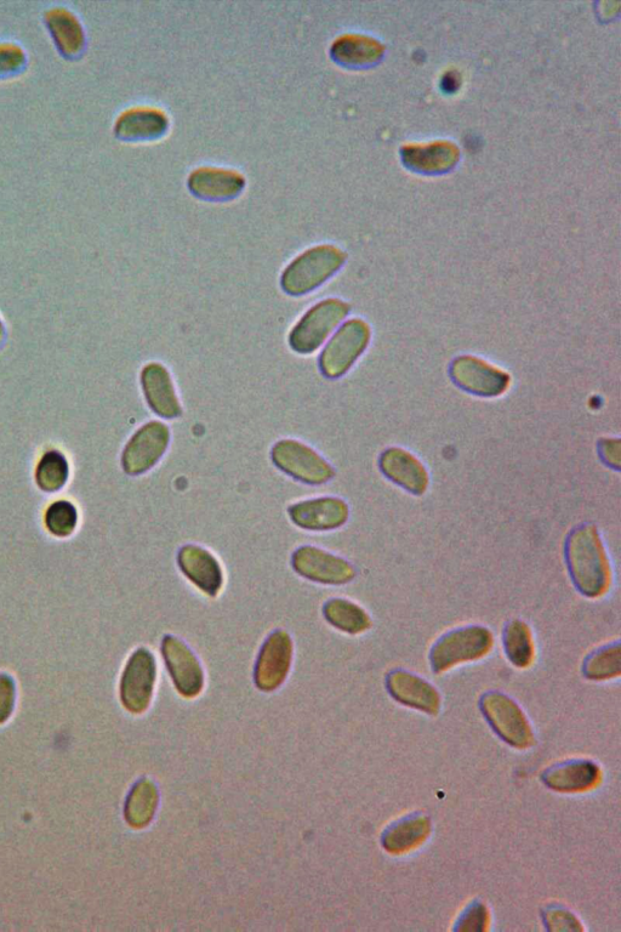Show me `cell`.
<instances>
[{
	"label": "cell",
	"mask_w": 621,
	"mask_h": 932,
	"mask_svg": "<svg viewBox=\"0 0 621 932\" xmlns=\"http://www.w3.org/2000/svg\"><path fill=\"white\" fill-rule=\"evenodd\" d=\"M491 914L488 907L480 900H474L460 912L453 925V931L483 932L489 929Z\"/></svg>",
	"instance_id": "cell-30"
},
{
	"label": "cell",
	"mask_w": 621,
	"mask_h": 932,
	"mask_svg": "<svg viewBox=\"0 0 621 932\" xmlns=\"http://www.w3.org/2000/svg\"><path fill=\"white\" fill-rule=\"evenodd\" d=\"M504 650L512 666L526 669L535 659V642L531 627L521 619H514L504 630Z\"/></svg>",
	"instance_id": "cell-24"
},
{
	"label": "cell",
	"mask_w": 621,
	"mask_h": 932,
	"mask_svg": "<svg viewBox=\"0 0 621 932\" xmlns=\"http://www.w3.org/2000/svg\"><path fill=\"white\" fill-rule=\"evenodd\" d=\"M349 314V305L338 299L323 300L306 312L290 333L289 343L299 354H312Z\"/></svg>",
	"instance_id": "cell-5"
},
{
	"label": "cell",
	"mask_w": 621,
	"mask_h": 932,
	"mask_svg": "<svg viewBox=\"0 0 621 932\" xmlns=\"http://www.w3.org/2000/svg\"><path fill=\"white\" fill-rule=\"evenodd\" d=\"M156 659L147 649L136 650L125 666L121 681L123 706L142 713L150 706L156 683Z\"/></svg>",
	"instance_id": "cell-8"
},
{
	"label": "cell",
	"mask_w": 621,
	"mask_h": 932,
	"mask_svg": "<svg viewBox=\"0 0 621 932\" xmlns=\"http://www.w3.org/2000/svg\"><path fill=\"white\" fill-rule=\"evenodd\" d=\"M25 56L20 48L14 45H0V73L16 70L24 62Z\"/></svg>",
	"instance_id": "cell-34"
},
{
	"label": "cell",
	"mask_w": 621,
	"mask_h": 932,
	"mask_svg": "<svg viewBox=\"0 0 621 932\" xmlns=\"http://www.w3.org/2000/svg\"><path fill=\"white\" fill-rule=\"evenodd\" d=\"M293 657V641L284 630H276L265 641L256 663L255 683L262 691H273L283 684Z\"/></svg>",
	"instance_id": "cell-11"
},
{
	"label": "cell",
	"mask_w": 621,
	"mask_h": 932,
	"mask_svg": "<svg viewBox=\"0 0 621 932\" xmlns=\"http://www.w3.org/2000/svg\"><path fill=\"white\" fill-rule=\"evenodd\" d=\"M4 337H5L4 327H3V325H2V322H0V345L3 344V342H4Z\"/></svg>",
	"instance_id": "cell-36"
},
{
	"label": "cell",
	"mask_w": 621,
	"mask_h": 932,
	"mask_svg": "<svg viewBox=\"0 0 621 932\" xmlns=\"http://www.w3.org/2000/svg\"><path fill=\"white\" fill-rule=\"evenodd\" d=\"M369 328L361 320H351L341 327L319 357V368L328 378L345 374L361 356L369 342Z\"/></svg>",
	"instance_id": "cell-7"
},
{
	"label": "cell",
	"mask_w": 621,
	"mask_h": 932,
	"mask_svg": "<svg viewBox=\"0 0 621 932\" xmlns=\"http://www.w3.org/2000/svg\"><path fill=\"white\" fill-rule=\"evenodd\" d=\"M602 458L606 462L613 466V468H620V445L619 441H605L601 446Z\"/></svg>",
	"instance_id": "cell-35"
},
{
	"label": "cell",
	"mask_w": 621,
	"mask_h": 932,
	"mask_svg": "<svg viewBox=\"0 0 621 932\" xmlns=\"http://www.w3.org/2000/svg\"><path fill=\"white\" fill-rule=\"evenodd\" d=\"M48 24L61 50L72 54L82 48V27L71 13L64 9H55L49 14Z\"/></svg>",
	"instance_id": "cell-26"
},
{
	"label": "cell",
	"mask_w": 621,
	"mask_h": 932,
	"mask_svg": "<svg viewBox=\"0 0 621 932\" xmlns=\"http://www.w3.org/2000/svg\"><path fill=\"white\" fill-rule=\"evenodd\" d=\"M432 823L423 812H412L393 821L381 835V845L391 855H404L430 837Z\"/></svg>",
	"instance_id": "cell-18"
},
{
	"label": "cell",
	"mask_w": 621,
	"mask_h": 932,
	"mask_svg": "<svg viewBox=\"0 0 621 932\" xmlns=\"http://www.w3.org/2000/svg\"><path fill=\"white\" fill-rule=\"evenodd\" d=\"M293 567L301 577L327 585L347 584L356 576L349 561L311 545L295 551Z\"/></svg>",
	"instance_id": "cell-10"
},
{
	"label": "cell",
	"mask_w": 621,
	"mask_h": 932,
	"mask_svg": "<svg viewBox=\"0 0 621 932\" xmlns=\"http://www.w3.org/2000/svg\"><path fill=\"white\" fill-rule=\"evenodd\" d=\"M332 54L335 60L343 64H360L369 60L370 48L361 39L346 37L334 43Z\"/></svg>",
	"instance_id": "cell-32"
},
{
	"label": "cell",
	"mask_w": 621,
	"mask_h": 932,
	"mask_svg": "<svg viewBox=\"0 0 621 932\" xmlns=\"http://www.w3.org/2000/svg\"><path fill=\"white\" fill-rule=\"evenodd\" d=\"M494 638L482 625H470L441 636L430 651L432 672L442 674L460 664L480 661L491 653Z\"/></svg>",
	"instance_id": "cell-2"
},
{
	"label": "cell",
	"mask_w": 621,
	"mask_h": 932,
	"mask_svg": "<svg viewBox=\"0 0 621 932\" xmlns=\"http://www.w3.org/2000/svg\"><path fill=\"white\" fill-rule=\"evenodd\" d=\"M380 468L387 479L395 482L396 485L414 494V496H421L429 487V474H427L425 466L413 454L401 450V448L387 450L381 456Z\"/></svg>",
	"instance_id": "cell-19"
},
{
	"label": "cell",
	"mask_w": 621,
	"mask_h": 932,
	"mask_svg": "<svg viewBox=\"0 0 621 932\" xmlns=\"http://www.w3.org/2000/svg\"><path fill=\"white\" fill-rule=\"evenodd\" d=\"M583 673L592 681H607L619 678L621 673V647L619 642L592 652L585 659Z\"/></svg>",
	"instance_id": "cell-25"
},
{
	"label": "cell",
	"mask_w": 621,
	"mask_h": 932,
	"mask_svg": "<svg viewBox=\"0 0 621 932\" xmlns=\"http://www.w3.org/2000/svg\"><path fill=\"white\" fill-rule=\"evenodd\" d=\"M246 185L243 176L233 170L204 167L195 170L188 179L193 195L205 200H229L239 195Z\"/></svg>",
	"instance_id": "cell-20"
},
{
	"label": "cell",
	"mask_w": 621,
	"mask_h": 932,
	"mask_svg": "<svg viewBox=\"0 0 621 932\" xmlns=\"http://www.w3.org/2000/svg\"><path fill=\"white\" fill-rule=\"evenodd\" d=\"M345 255L333 246H318L299 255L282 276L284 292L303 295L315 291L343 266Z\"/></svg>",
	"instance_id": "cell-3"
},
{
	"label": "cell",
	"mask_w": 621,
	"mask_h": 932,
	"mask_svg": "<svg viewBox=\"0 0 621 932\" xmlns=\"http://www.w3.org/2000/svg\"><path fill=\"white\" fill-rule=\"evenodd\" d=\"M272 459L279 469L307 485H323L333 479L334 470L311 447L294 440L276 443Z\"/></svg>",
	"instance_id": "cell-6"
},
{
	"label": "cell",
	"mask_w": 621,
	"mask_h": 932,
	"mask_svg": "<svg viewBox=\"0 0 621 932\" xmlns=\"http://www.w3.org/2000/svg\"><path fill=\"white\" fill-rule=\"evenodd\" d=\"M157 806V791L151 782H140L131 792L125 816L133 827H145Z\"/></svg>",
	"instance_id": "cell-27"
},
{
	"label": "cell",
	"mask_w": 621,
	"mask_h": 932,
	"mask_svg": "<svg viewBox=\"0 0 621 932\" xmlns=\"http://www.w3.org/2000/svg\"><path fill=\"white\" fill-rule=\"evenodd\" d=\"M541 918H543L546 931H584L583 924H581L580 919L575 916L574 912L567 907L558 905V903L546 906L543 913H541Z\"/></svg>",
	"instance_id": "cell-31"
},
{
	"label": "cell",
	"mask_w": 621,
	"mask_h": 932,
	"mask_svg": "<svg viewBox=\"0 0 621 932\" xmlns=\"http://www.w3.org/2000/svg\"><path fill=\"white\" fill-rule=\"evenodd\" d=\"M169 442L167 425L151 422L142 426L124 448L122 465L125 473L135 476L152 469L167 452Z\"/></svg>",
	"instance_id": "cell-9"
},
{
	"label": "cell",
	"mask_w": 621,
	"mask_h": 932,
	"mask_svg": "<svg viewBox=\"0 0 621 932\" xmlns=\"http://www.w3.org/2000/svg\"><path fill=\"white\" fill-rule=\"evenodd\" d=\"M566 559L575 587L586 598H603L611 589V564L600 532L594 525H581L569 534Z\"/></svg>",
	"instance_id": "cell-1"
},
{
	"label": "cell",
	"mask_w": 621,
	"mask_h": 932,
	"mask_svg": "<svg viewBox=\"0 0 621 932\" xmlns=\"http://www.w3.org/2000/svg\"><path fill=\"white\" fill-rule=\"evenodd\" d=\"M466 360L455 362L453 368L455 380L464 388L483 395H497L506 388L505 374L497 371V368L489 367L477 358Z\"/></svg>",
	"instance_id": "cell-22"
},
{
	"label": "cell",
	"mask_w": 621,
	"mask_h": 932,
	"mask_svg": "<svg viewBox=\"0 0 621 932\" xmlns=\"http://www.w3.org/2000/svg\"><path fill=\"white\" fill-rule=\"evenodd\" d=\"M162 653L176 689L193 698L202 692L204 675L201 664L184 641L168 635L162 641Z\"/></svg>",
	"instance_id": "cell-12"
},
{
	"label": "cell",
	"mask_w": 621,
	"mask_h": 932,
	"mask_svg": "<svg viewBox=\"0 0 621 932\" xmlns=\"http://www.w3.org/2000/svg\"><path fill=\"white\" fill-rule=\"evenodd\" d=\"M70 474L64 454L58 451L45 453L36 471L37 485L45 492H56L65 486Z\"/></svg>",
	"instance_id": "cell-28"
},
{
	"label": "cell",
	"mask_w": 621,
	"mask_h": 932,
	"mask_svg": "<svg viewBox=\"0 0 621 932\" xmlns=\"http://www.w3.org/2000/svg\"><path fill=\"white\" fill-rule=\"evenodd\" d=\"M480 708L501 741L516 749L532 747L534 733L531 723L514 699L503 692L489 691L482 696Z\"/></svg>",
	"instance_id": "cell-4"
},
{
	"label": "cell",
	"mask_w": 621,
	"mask_h": 932,
	"mask_svg": "<svg viewBox=\"0 0 621 932\" xmlns=\"http://www.w3.org/2000/svg\"><path fill=\"white\" fill-rule=\"evenodd\" d=\"M179 567L184 576L207 596H218L224 585V572L220 562L210 551L198 545L188 544L181 548Z\"/></svg>",
	"instance_id": "cell-16"
},
{
	"label": "cell",
	"mask_w": 621,
	"mask_h": 932,
	"mask_svg": "<svg viewBox=\"0 0 621 932\" xmlns=\"http://www.w3.org/2000/svg\"><path fill=\"white\" fill-rule=\"evenodd\" d=\"M289 516L304 530L332 531L346 524L349 507L339 498L323 497L292 505Z\"/></svg>",
	"instance_id": "cell-15"
},
{
	"label": "cell",
	"mask_w": 621,
	"mask_h": 932,
	"mask_svg": "<svg viewBox=\"0 0 621 932\" xmlns=\"http://www.w3.org/2000/svg\"><path fill=\"white\" fill-rule=\"evenodd\" d=\"M141 385L148 406L159 417L175 419L180 416V401L167 368L159 363H150L141 373Z\"/></svg>",
	"instance_id": "cell-17"
},
{
	"label": "cell",
	"mask_w": 621,
	"mask_h": 932,
	"mask_svg": "<svg viewBox=\"0 0 621 932\" xmlns=\"http://www.w3.org/2000/svg\"><path fill=\"white\" fill-rule=\"evenodd\" d=\"M323 615L334 628L350 635L366 633L372 627V619L368 613L355 602L345 599L327 601L323 607Z\"/></svg>",
	"instance_id": "cell-23"
},
{
	"label": "cell",
	"mask_w": 621,
	"mask_h": 932,
	"mask_svg": "<svg viewBox=\"0 0 621 932\" xmlns=\"http://www.w3.org/2000/svg\"><path fill=\"white\" fill-rule=\"evenodd\" d=\"M602 771L590 759H567L552 764L541 774L546 787L558 793H583L600 784Z\"/></svg>",
	"instance_id": "cell-13"
},
{
	"label": "cell",
	"mask_w": 621,
	"mask_h": 932,
	"mask_svg": "<svg viewBox=\"0 0 621 932\" xmlns=\"http://www.w3.org/2000/svg\"><path fill=\"white\" fill-rule=\"evenodd\" d=\"M78 513L76 507L66 500L50 505L45 513V526L55 537L66 538L76 530Z\"/></svg>",
	"instance_id": "cell-29"
},
{
	"label": "cell",
	"mask_w": 621,
	"mask_h": 932,
	"mask_svg": "<svg viewBox=\"0 0 621 932\" xmlns=\"http://www.w3.org/2000/svg\"><path fill=\"white\" fill-rule=\"evenodd\" d=\"M386 687L391 697L403 706L429 715L440 712V692L419 675L404 669L392 670L387 675Z\"/></svg>",
	"instance_id": "cell-14"
},
{
	"label": "cell",
	"mask_w": 621,
	"mask_h": 932,
	"mask_svg": "<svg viewBox=\"0 0 621 932\" xmlns=\"http://www.w3.org/2000/svg\"><path fill=\"white\" fill-rule=\"evenodd\" d=\"M15 703V685L7 675H0V724L7 721L13 713Z\"/></svg>",
	"instance_id": "cell-33"
},
{
	"label": "cell",
	"mask_w": 621,
	"mask_h": 932,
	"mask_svg": "<svg viewBox=\"0 0 621 932\" xmlns=\"http://www.w3.org/2000/svg\"><path fill=\"white\" fill-rule=\"evenodd\" d=\"M168 127V117L161 110L135 107L119 116L116 133L119 138L128 140L157 139L167 132Z\"/></svg>",
	"instance_id": "cell-21"
}]
</instances>
